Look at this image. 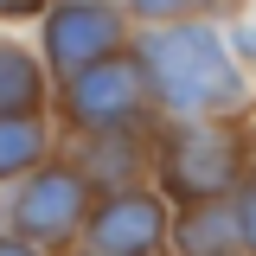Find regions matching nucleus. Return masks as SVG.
<instances>
[{
    "instance_id": "2",
    "label": "nucleus",
    "mask_w": 256,
    "mask_h": 256,
    "mask_svg": "<svg viewBox=\"0 0 256 256\" xmlns=\"http://www.w3.org/2000/svg\"><path fill=\"white\" fill-rule=\"evenodd\" d=\"M160 192L180 198V205H198V198H224L244 173V148L212 122H180L166 141H160Z\"/></svg>"
},
{
    "instance_id": "8",
    "label": "nucleus",
    "mask_w": 256,
    "mask_h": 256,
    "mask_svg": "<svg viewBox=\"0 0 256 256\" xmlns=\"http://www.w3.org/2000/svg\"><path fill=\"white\" fill-rule=\"evenodd\" d=\"M45 102V64L32 58L26 45L0 38V116H20Z\"/></svg>"
},
{
    "instance_id": "14",
    "label": "nucleus",
    "mask_w": 256,
    "mask_h": 256,
    "mask_svg": "<svg viewBox=\"0 0 256 256\" xmlns=\"http://www.w3.org/2000/svg\"><path fill=\"white\" fill-rule=\"evenodd\" d=\"M230 45H237L244 58H256V26H237V38H230Z\"/></svg>"
},
{
    "instance_id": "4",
    "label": "nucleus",
    "mask_w": 256,
    "mask_h": 256,
    "mask_svg": "<svg viewBox=\"0 0 256 256\" xmlns=\"http://www.w3.org/2000/svg\"><path fill=\"white\" fill-rule=\"evenodd\" d=\"M128 45V20L122 6H109V0H64L45 13V64L58 70L64 84L77 77V70H90V64L116 58Z\"/></svg>"
},
{
    "instance_id": "10",
    "label": "nucleus",
    "mask_w": 256,
    "mask_h": 256,
    "mask_svg": "<svg viewBox=\"0 0 256 256\" xmlns=\"http://www.w3.org/2000/svg\"><path fill=\"white\" fill-rule=\"evenodd\" d=\"M237 237H244V256H256V186L237 198Z\"/></svg>"
},
{
    "instance_id": "13",
    "label": "nucleus",
    "mask_w": 256,
    "mask_h": 256,
    "mask_svg": "<svg viewBox=\"0 0 256 256\" xmlns=\"http://www.w3.org/2000/svg\"><path fill=\"white\" fill-rule=\"evenodd\" d=\"M0 256H38L32 237H0Z\"/></svg>"
},
{
    "instance_id": "7",
    "label": "nucleus",
    "mask_w": 256,
    "mask_h": 256,
    "mask_svg": "<svg viewBox=\"0 0 256 256\" xmlns=\"http://www.w3.org/2000/svg\"><path fill=\"white\" fill-rule=\"evenodd\" d=\"M173 244H180V256H244V237H237V205H230V198H198V205H180Z\"/></svg>"
},
{
    "instance_id": "3",
    "label": "nucleus",
    "mask_w": 256,
    "mask_h": 256,
    "mask_svg": "<svg viewBox=\"0 0 256 256\" xmlns=\"http://www.w3.org/2000/svg\"><path fill=\"white\" fill-rule=\"evenodd\" d=\"M90 218V173L84 166H32L26 186L13 192V224L32 244H70Z\"/></svg>"
},
{
    "instance_id": "1",
    "label": "nucleus",
    "mask_w": 256,
    "mask_h": 256,
    "mask_svg": "<svg viewBox=\"0 0 256 256\" xmlns=\"http://www.w3.org/2000/svg\"><path fill=\"white\" fill-rule=\"evenodd\" d=\"M134 58L148 70L154 102L180 122H218L230 109H244V70L230 58V45L198 20H160Z\"/></svg>"
},
{
    "instance_id": "9",
    "label": "nucleus",
    "mask_w": 256,
    "mask_h": 256,
    "mask_svg": "<svg viewBox=\"0 0 256 256\" xmlns=\"http://www.w3.org/2000/svg\"><path fill=\"white\" fill-rule=\"evenodd\" d=\"M45 148H52V134H45V116H38V109L0 116V180L32 173V166L45 160Z\"/></svg>"
},
{
    "instance_id": "12",
    "label": "nucleus",
    "mask_w": 256,
    "mask_h": 256,
    "mask_svg": "<svg viewBox=\"0 0 256 256\" xmlns=\"http://www.w3.org/2000/svg\"><path fill=\"white\" fill-rule=\"evenodd\" d=\"M45 0H0V20H26V13H38Z\"/></svg>"
},
{
    "instance_id": "6",
    "label": "nucleus",
    "mask_w": 256,
    "mask_h": 256,
    "mask_svg": "<svg viewBox=\"0 0 256 256\" xmlns=\"http://www.w3.org/2000/svg\"><path fill=\"white\" fill-rule=\"evenodd\" d=\"M166 230H173V218H166L160 192L116 186L84 218V256H160Z\"/></svg>"
},
{
    "instance_id": "5",
    "label": "nucleus",
    "mask_w": 256,
    "mask_h": 256,
    "mask_svg": "<svg viewBox=\"0 0 256 256\" xmlns=\"http://www.w3.org/2000/svg\"><path fill=\"white\" fill-rule=\"evenodd\" d=\"M148 102H154L148 70H141V58H122V52L64 84V116L77 128H134Z\"/></svg>"
},
{
    "instance_id": "11",
    "label": "nucleus",
    "mask_w": 256,
    "mask_h": 256,
    "mask_svg": "<svg viewBox=\"0 0 256 256\" xmlns=\"http://www.w3.org/2000/svg\"><path fill=\"white\" fill-rule=\"evenodd\" d=\"M128 6H134L141 20H154V26H160V20H180V13H186L192 0H128Z\"/></svg>"
}]
</instances>
